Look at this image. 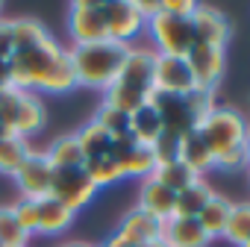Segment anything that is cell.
Instances as JSON below:
<instances>
[{"instance_id":"6da1fadb","label":"cell","mask_w":250,"mask_h":247,"mask_svg":"<svg viewBox=\"0 0 250 247\" xmlns=\"http://www.w3.org/2000/svg\"><path fill=\"white\" fill-rule=\"evenodd\" d=\"M6 65H9V88L30 91V94H39V91L68 94L77 88L68 47H62L53 36H47L33 47L15 50Z\"/></svg>"},{"instance_id":"7a4b0ae2","label":"cell","mask_w":250,"mask_h":247,"mask_svg":"<svg viewBox=\"0 0 250 247\" xmlns=\"http://www.w3.org/2000/svg\"><path fill=\"white\" fill-rule=\"evenodd\" d=\"M153 62L156 50L150 44H130L118 80L103 91V106H112L124 115L142 109L153 94Z\"/></svg>"},{"instance_id":"3957f363","label":"cell","mask_w":250,"mask_h":247,"mask_svg":"<svg viewBox=\"0 0 250 247\" xmlns=\"http://www.w3.org/2000/svg\"><path fill=\"white\" fill-rule=\"evenodd\" d=\"M127 50H130V44H118V41L68 47V59H71V71H74L77 85L106 91L118 80L121 65L127 59Z\"/></svg>"},{"instance_id":"277c9868","label":"cell","mask_w":250,"mask_h":247,"mask_svg":"<svg viewBox=\"0 0 250 247\" xmlns=\"http://www.w3.org/2000/svg\"><path fill=\"white\" fill-rule=\"evenodd\" d=\"M197 136L206 142V147L212 150V156H221L227 150L244 147L247 136H250V121L229 106H215L200 124H197Z\"/></svg>"},{"instance_id":"5b68a950","label":"cell","mask_w":250,"mask_h":247,"mask_svg":"<svg viewBox=\"0 0 250 247\" xmlns=\"http://www.w3.org/2000/svg\"><path fill=\"white\" fill-rule=\"evenodd\" d=\"M145 33L150 36V47L159 53V56H188L191 47H194V27H191V18H177V15H168V12H156Z\"/></svg>"},{"instance_id":"8992f818","label":"cell","mask_w":250,"mask_h":247,"mask_svg":"<svg viewBox=\"0 0 250 247\" xmlns=\"http://www.w3.org/2000/svg\"><path fill=\"white\" fill-rule=\"evenodd\" d=\"M68 39L71 47L109 41L103 21V0H77L68 9Z\"/></svg>"},{"instance_id":"52a82bcc","label":"cell","mask_w":250,"mask_h":247,"mask_svg":"<svg viewBox=\"0 0 250 247\" xmlns=\"http://www.w3.org/2000/svg\"><path fill=\"white\" fill-rule=\"evenodd\" d=\"M103 21H106L109 41L118 44H136L147 27L133 0H103Z\"/></svg>"},{"instance_id":"ba28073f","label":"cell","mask_w":250,"mask_h":247,"mask_svg":"<svg viewBox=\"0 0 250 247\" xmlns=\"http://www.w3.org/2000/svg\"><path fill=\"white\" fill-rule=\"evenodd\" d=\"M97 188L88 180V174L83 168H68V171H56L53 174V185H50V197L59 200L62 206H68L74 215L80 209H85L94 200Z\"/></svg>"},{"instance_id":"9c48e42d","label":"cell","mask_w":250,"mask_h":247,"mask_svg":"<svg viewBox=\"0 0 250 247\" xmlns=\"http://www.w3.org/2000/svg\"><path fill=\"white\" fill-rule=\"evenodd\" d=\"M194 74L183 56H159L153 62V91L171 94V97H186L194 91Z\"/></svg>"},{"instance_id":"30bf717a","label":"cell","mask_w":250,"mask_h":247,"mask_svg":"<svg viewBox=\"0 0 250 247\" xmlns=\"http://www.w3.org/2000/svg\"><path fill=\"white\" fill-rule=\"evenodd\" d=\"M53 165L47 162V156H44V150H36L33 147V153L24 159V165L18 168V174H15V183H18V188H21V197L24 200H44V197H50V185H53Z\"/></svg>"},{"instance_id":"8fae6325","label":"cell","mask_w":250,"mask_h":247,"mask_svg":"<svg viewBox=\"0 0 250 247\" xmlns=\"http://www.w3.org/2000/svg\"><path fill=\"white\" fill-rule=\"evenodd\" d=\"M112 156L124 171V180H147L156 171V159L150 153V147H142L130 139V133H124L118 139H112Z\"/></svg>"},{"instance_id":"7c38bea8","label":"cell","mask_w":250,"mask_h":247,"mask_svg":"<svg viewBox=\"0 0 250 247\" xmlns=\"http://www.w3.org/2000/svg\"><path fill=\"white\" fill-rule=\"evenodd\" d=\"M191 27H194V44H203V47H224L227 50V44L232 39L229 18L221 9L206 6V3H197V9L191 15Z\"/></svg>"},{"instance_id":"4fadbf2b","label":"cell","mask_w":250,"mask_h":247,"mask_svg":"<svg viewBox=\"0 0 250 247\" xmlns=\"http://www.w3.org/2000/svg\"><path fill=\"white\" fill-rule=\"evenodd\" d=\"M191 74H194V85L197 88H206V91H215L224 71H227V50L224 47H203V44H194L191 53L186 56Z\"/></svg>"},{"instance_id":"5bb4252c","label":"cell","mask_w":250,"mask_h":247,"mask_svg":"<svg viewBox=\"0 0 250 247\" xmlns=\"http://www.w3.org/2000/svg\"><path fill=\"white\" fill-rule=\"evenodd\" d=\"M147 103L159 112L162 127H165V133H171V136H186V133H191V130L197 127V121L191 118V112H188V106H186V97H171V94L153 91Z\"/></svg>"},{"instance_id":"9a60e30c","label":"cell","mask_w":250,"mask_h":247,"mask_svg":"<svg viewBox=\"0 0 250 247\" xmlns=\"http://www.w3.org/2000/svg\"><path fill=\"white\" fill-rule=\"evenodd\" d=\"M159 232H162V224H159L156 218H150L147 212H142L139 206L124 215L121 224H118V229H115V235H118L121 241H127V244H133V247H145V244L156 241Z\"/></svg>"},{"instance_id":"2e32d148","label":"cell","mask_w":250,"mask_h":247,"mask_svg":"<svg viewBox=\"0 0 250 247\" xmlns=\"http://www.w3.org/2000/svg\"><path fill=\"white\" fill-rule=\"evenodd\" d=\"M174 206H177V194L171 188H165L153 177L142 180V188H139V209L142 212H147L150 218L165 224L168 218H174Z\"/></svg>"},{"instance_id":"e0dca14e","label":"cell","mask_w":250,"mask_h":247,"mask_svg":"<svg viewBox=\"0 0 250 247\" xmlns=\"http://www.w3.org/2000/svg\"><path fill=\"white\" fill-rule=\"evenodd\" d=\"M159 241L165 247H209V238L194 218H168L162 224Z\"/></svg>"},{"instance_id":"ac0fdd59","label":"cell","mask_w":250,"mask_h":247,"mask_svg":"<svg viewBox=\"0 0 250 247\" xmlns=\"http://www.w3.org/2000/svg\"><path fill=\"white\" fill-rule=\"evenodd\" d=\"M177 162H183L194 177H206L209 171H215V156L206 147V142L197 136V130L180 136V150H177Z\"/></svg>"},{"instance_id":"d6986e66","label":"cell","mask_w":250,"mask_h":247,"mask_svg":"<svg viewBox=\"0 0 250 247\" xmlns=\"http://www.w3.org/2000/svg\"><path fill=\"white\" fill-rule=\"evenodd\" d=\"M127 133H130V139H133L136 144H142V147H153V144H156V139L165 133V127H162L159 112H156L150 103H145L142 109H136V112L130 115Z\"/></svg>"},{"instance_id":"ffe728a7","label":"cell","mask_w":250,"mask_h":247,"mask_svg":"<svg viewBox=\"0 0 250 247\" xmlns=\"http://www.w3.org/2000/svg\"><path fill=\"white\" fill-rule=\"evenodd\" d=\"M229 209H232V203L224 197V194H212L209 197V203L197 212V224H200V229L206 232V238L212 241V238H221L224 235V229H227V218H229Z\"/></svg>"},{"instance_id":"44dd1931","label":"cell","mask_w":250,"mask_h":247,"mask_svg":"<svg viewBox=\"0 0 250 247\" xmlns=\"http://www.w3.org/2000/svg\"><path fill=\"white\" fill-rule=\"evenodd\" d=\"M215 194V188L209 185L206 177H197L188 188H183L177 194V206H174V218H197V212L209 203V197Z\"/></svg>"},{"instance_id":"7402d4cb","label":"cell","mask_w":250,"mask_h":247,"mask_svg":"<svg viewBox=\"0 0 250 247\" xmlns=\"http://www.w3.org/2000/svg\"><path fill=\"white\" fill-rule=\"evenodd\" d=\"M74 224V212L53 197L39 200V235H59Z\"/></svg>"},{"instance_id":"603a6c76","label":"cell","mask_w":250,"mask_h":247,"mask_svg":"<svg viewBox=\"0 0 250 247\" xmlns=\"http://www.w3.org/2000/svg\"><path fill=\"white\" fill-rule=\"evenodd\" d=\"M47 162L53 165V171H68V168H83L85 156L80 150V142L77 136H59L50 142V147L44 150Z\"/></svg>"},{"instance_id":"cb8c5ba5","label":"cell","mask_w":250,"mask_h":247,"mask_svg":"<svg viewBox=\"0 0 250 247\" xmlns=\"http://www.w3.org/2000/svg\"><path fill=\"white\" fill-rule=\"evenodd\" d=\"M74 136H77L80 150H83L85 159H97V156H109V153H112V136L100 127L94 118L85 124L80 133H74Z\"/></svg>"},{"instance_id":"d4e9b609","label":"cell","mask_w":250,"mask_h":247,"mask_svg":"<svg viewBox=\"0 0 250 247\" xmlns=\"http://www.w3.org/2000/svg\"><path fill=\"white\" fill-rule=\"evenodd\" d=\"M83 171L88 174V180L94 183V188H109V185H118L124 180V171L121 165L115 162V156H97V159H85L83 162Z\"/></svg>"},{"instance_id":"484cf974","label":"cell","mask_w":250,"mask_h":247,"mask_svg":"<svg viewBox=\"0 0 250 247\" xmlns=\"http://www.w3.org/2000/svg\"><path fill=\"white\" fill-rule=\"evenodd\" d=\"M33 153V144L27 139H18V136H3L0 139V174L6 177H15L18 168L24 165V159Z\"/></svg>"},{"instance_id":"4316f807","label":"cell","mask_w":250,"mask_h":247,"mask_svg":"<svg viewBox=\"0 0 250 247\" xmlns=\"http://www.w3.org/2000/svg\"><path fill=\"white\" fill-rule=\"evenodd\" d=\"M221 238H227V241L235 244V247H241V244L250 238V200L232 203L229 218H227V229H224Z\"/></svg>"},{"instance_id":"83f0119b","label":"cell","mask_w":250,"mask_h":247,"mask_svg":"<svg viewBox=\"0 0 250 247\" xmlns=\"http://www.w3.org/2000/svg\"><path fill=\"white\" fill-rule=\"evenodd\" d=\"M12 36H15V50H24V47H33V44L44 41L50 33L36 18H12Z\"/></svg>"},{"instance_id":"f1b7e54d","label":"cell","mask_w":250,"mask_h":247,"mask_svg":"<svg viewBox=\"0 0 250 247\" xmlns=\"http://www.w3.org/2000/svg\"><path fill=\"white\" fill-rule=\"evenodd\" d=\"M153 180H159L165 188H171L174 194H180V191L188 188L197 177H194L183 162H168V165H159V168L153 171Z\"/></svg>"},{"instance_id":"f546056e","label":"cell","mask_w":250,"mask_h":247,"mask_svg":"<svg viewBox=\"0 0 250 247\" xmlns=\"http://www.w3.org/2000/svg\"><path fill=\"white\" fill-rule=\"evenodd\" d=\"M27 241H30V235L21 229L12 209L3 206L0 209V247H27Z\"/></svg>"},{"instance_id":"4dcf8cb0","label":"cell","mask_w":250,"mask_h":247,"mask_svg":"<svg viewBox=\"0 0 250 247\" xmlns=\"http://www.w3.org/2000/svg\"><path fill=\"white\" fill-rule=\"evenodd\" d=\"M94 121L100 124V127H103V130H106L112 139H118V136H124V133H127L130 115H124V112H118V109H112V106H103V103H100V109H97Z\"/></svg>"},{"instance_id":"1f68e13d","label":"cell","mask_w":250,"mask_h":247,"mask_svg":"<svg viewBox=\"0 0 250 247\" xmlns=\"http://www.w3.org/2000/svg\"><path fill=\"white\" fill-rule=\"evenodd\" d=\"M186 106H188V112H191V118L200 124L215 106H218V97H215V91H206V88H194V91H188L186 94Z\"/></svg>"},{"instance_id":"d6a6232c","label":"cell","mask_w":250,"mask_h":247,"mask_svg":"<svg viewBox=\"0 0 250 247\" xmlns=\"http://www.w3.org/2000/svg\"><path fill=\"white\" fill-rule=\"evenodd\" d=\"M12 209V215H15V221L21 224V229L27 232V235H33V232H39V200H18L15 206H9Z\"/></svg>"},{"instance_id":"836d02e7","label":"cell","mask_w":250,"mask_h":247,"mask_svg":"<svg viewBox=\"0 0 250 247\" xmlns=\"http://www.w3.org/2000/svg\"><path fill=\"white\" fill-rule=\"evenodd\" d=\"M177 150H180V136H171V133H162L156 139V144L150 147L153 159H156V168L159 165H168V162H177Z\"/></svg>"},{"instance_id":"e575fe53","label":"cell","mask_w":250,"mask_h":247,"mask_svg":"<svg viewBox=\"0 0 250 247\" xmlns=\"http://www.w3.org/2000/svg\"><path fill=\"white\" fill-rule=\"evenodd\" d=\"M215 171H224V174L250 171V162H247V150H244V147H235V150H227V153L215 156Z\"/></svg>"},{"instance_id":"d590c367","label":"cell","mask_w":250,"mask_h":247,"mask_svg":"<svg viewBox=\"0 0 250 247\" xmlns=\"http://www.w3.org/2000/svg\"><path fill=\"white\" fill-rule=\"evenodd\" d=\"M15 53V36H12V18H0V62H9Z\"/></svg>"},{"instance_id":"8d00e7d4","label":"cell","mask_w":250,"mask_h":247,"mask_svg":"<svg viewBox=\"0 0 250 247\" xmlns=\"http://www.w3.org/2000/svg\"><path fill=\"white\" fill-rule=\"evenodd\" d=\"M159 9L168 15H177V18H191L197 3L194 0H159Z\"/></svg>"},{"instance_id":"74e56055","label":"cell","mask_w":250,"mask_h":247,"mask_svg":"<svg viewBox=\"0 0 250 247\" xmlns=\"http://www.w3.org/2000/svg\"><path fill=\"white\" fill-rule=\"evenodd\" d=\"M100 247H133V244H127V241H121V238H118V235L112 232V235H109V238H106V241H103Z\"/></svg>"},{"instance_id":"f35d334b","label":"cell","mask_w":250,"mask_h":247,"mask_svg":"<svg viewBox=\"0 0 250 247\" xmlns=\"http://www.w3.org/2000/svg\"><path fill=\"white\" fill-rule=\"evenodd\" d=\"M0 88H9V65L0 62Z\"/></svg>"},{"instance_id":"ab89813d","label":"cell","mask_w":250,"mask_h":247,"mask_svg":"<svg viewBox=\"0 0 250 247\" xmlns=\"http://www.w3.org/2000/svg\"><path fill=\"white\" fill-rule=\"evenodd\" d=\"M62 247H94V244H88V241H68V244H62Z\"/></svg>"},{"instance_id":"60d3db41","label":"cell","mask_w":250,"mask_h":247,"mask_svg":"<svg viewBox=\"0 0 250 247\" xmlns=\"http://www.w3.org/2000/svg\"><path fill=\"white\" fill-rule=\"evenodd\" d=\"M145 247H165V244H162V241L156 238V241H150V244H145Z\"/></svg>"},{"instance_id":"b9f144b4","label":"cell","mask_w":250,"mask_h":247,"mask_svg":"<svg viewBox=\"0 0 250 247\" xmlns=\"http://www.w3.org/2000/svg\"><path fill=\"white\" fill-rule=\"evenodd\" d=\"M244 150H247V162H250V136H247V142H244Z\"/></svg>"},{"instance_id":"7bdbcfd3","label":"cell","mask_w":250,"mask_h":247,"mask_svg":"<svg viewBox=\"0 0 250 247\" xmlns=\"http://www.w3.org/2000/svg\"><path fill=\"white\" fill-rule=\"evenodd\" d=\"M3 136H9V133H6V127H3V124H0V139H3Z\"/></svg>"},{"instance_id":"ee69618b","label":"cell","mask_w":250,"mask_h":247,"mask_svg":"<svg viewBox=\"0 0 250 247\" xmlns=\"http://www.w3.org/2000/svg\"><path fill=\"white\" fill-rule=\"evenodd\" d=\"M241 247H250V238H247V241H244V244H241Z\"/></svg>"},{"instance_id":"f6af8a7d","label":"cell","mask_w":250,"mask_h":247,"mask_svg":"<svg viewBox=\"0 0 250 247\" xmlns=\"http://www.w3.org/2000/svg\"><path fill=\"white\" fill-rule=\"evenodd\" d=\"M247 174H250V171H247Z\"/></svg>"}]
</instances>
